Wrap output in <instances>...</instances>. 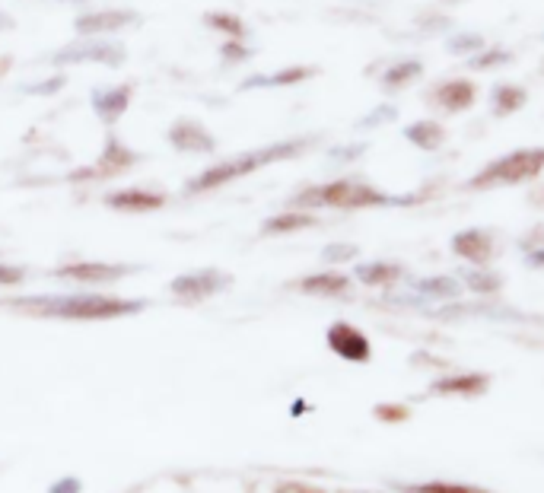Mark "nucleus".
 Here are the masks:
<instances>
[{"label": "nucleus", "instance_id": "f257e3e1", "mask_svg": "<svg viewBox=\"0 0 544 493\" xmlns=\"http://www.w3.org/2000/svg\"><path fill=\"white\" fill-rule=\"evenodd\" d=\"M10 306L32 315L70 319V322H105V319H121V315H134L144 309L140 299H118V296H99V293L26 296V299H10Z\"/></svg>", "mask_w": 544, "mask_h": 493}, {"label": "nucleus", "instance_id": "f03ea898", "mask_svg": "<svg viewBox=\"0 0 544 493\" xmlns=\"http://www.w3.org/2000/svg\"><path fill=\"white\" fill-rule=\"evenodd\" d=\"M312 144H315V137H290V140L268 144V147H261V150L239 153V156H233V160L214 163L210 169H204L201 175H195V179L185 185V191H188V195H201V191L223 188V185H230L236 179H245V175H252L258 169H265V166L296 160V156H303Z\"/></svg>", "mask_w": 544, "mask_h": 493}, {"label": "nucleus", "instance_id": "7ed1b4c3", "mask_svg": "<svg viewBox=\"0 0 544 493\" xmlns=\"http://www.w3.org/2000/svg\"><path fill=\"white\" fill-rule=\"evenodd\" d=\"M424 201V195H392L370 182L357 179H338L328 185H309L293 198L296 210H319V207H335V210H366V207H414Z\"/></svg>", "mask_w": 544, "mask_h": 493}, {"label": "nucleus", "instance_id": "20e7f679", "mask_svg": "<svg viewBox=\"0 0 544 493\" xmlns=\"http://www.w3.org/2000/svg\"><path fill=\"white\" fill-rule=\"evenodd\" d=\"M544 172V147H519L490 160L465 182L468 191H490V188H510L532 182Z\"/></svg>", "mask_w": 544, "mask_h": 493}, {"label": "nucleus", "instance_id": "39448f33", "mask_svg": "<svg viewBox=\"0 0 544 493\" xmlns=\"http://www.w3.org/2000/svg\"><path fill=\"white\" fill-rule=\"evenodd\" d=\"M51 64H109V67H121L125 64V48L109 39H86V42H74L64 45L61 51H55Z\"/></svg>", "mask_w": 544, "mask_h": 493}, {"label": "nucleus", "instance_id": "423d86ee", "mask_svg": "<svg viewBox=\"0 0 544 493\" xmlns=\"http://www.w3.org/2000/svg\"><path fill=\"white\" fill-rule=\"evenodd\" d=\"M475 102H478V86L475 80H465V77L440 80L433 83L427 93V105H433L436 112H446V115H462Z\"/></svg>", "mask_w": 544, "mask_h": 493}, {"label": "nucleus", "instance_id": "0eeeda50", "mask_svg": "<svg viewBox=\"0 0 544 493\" xmlns=\"http://www.w3.org/2000/svg\"><path fill=\"white\" fill-rule=\"evenodd\" d=\"M449 249H452L455 258L475 264V268H487V264L494 261V255H497V242H494V233H490V230L471 226V230H459L452 236Z\"/></svg>", "mask_w": 544, "mask_h": 493}, {"label": "nucleus", "instance_id": "6e6552de", "mask_svg": "<svg viewBox=\"0 0 544 493\" xmlns=\"http://www.w3.org/2000/svg\"><path fill=\"white\" fill-rule=\"evenodd\" d=\"M325 341L347 363H370V357H373L370 338H366V334L357 325H350V322H335V325H331L328 334H325Z\"/></svg>", "mask_w": 544, "mask_h": 493}, {"label": "nucleus", "instance_id": "1a4fd4ad", "mask_svg": "<svg viewBox=\"0 0 544 493\" xmlns=\"http://www.w3.org/2000/svg\"><path fill=\"white\" fill-rule=\"evenodd\" d=\"M230 284H233V277H230V274L207 268V271H191V274L175 277L172 284H169V290H172L175 296H179V299H188V303H198V299L214 296V293L226 290Z\"/></svg>", "mask_w": 544, "mask_h": 493}, {"label": "nucleus", "instance_id": "9d476101", "mask_svg": "<svg viewBox=\"0 0 544 493\" xmlns=\"http://www.w3.org/2000/svg\"><path fill=\"white\" fill-rule=\"evenodd\" d=\"M169 144L175 150H182V153H210V150H217V140L214 134H210L201 121L195 118H179V121H172V128H169Z\"/></svg>", "mask_w": 544, "mask_h": 493}, {"label": "nucleus", "instance_id": "9b49d317", "mask_svg": "<svg viewBox=\"0 0 544 493\" xmlns=\"http://www.w3.org/2000/svg\"><path fill=\"white\" fill-rule=\"evenodd\" d=\"M137 23V16L131 10H93V13H83L74 20V29L86 39H96V35H112L121 32L125 26Z\"/></svg>", "mask_w": 544, "mask_h": 493}, {"label": "nucleus", "instance_id": "f8f14e48", "mask_svg": "<svg viewBox=\"0 0 544 493\" xmlns=\"http://www.w3.org/2000/svg\"><path fill=\"white\" fill-rule=\"evenodd\" d=\"M131 268L128 264H105V261H77V264H64L55 274L64 280H80V284H112L121 280Z\"/></svg>", "mask_w": 544, "mask_h": 493}, {"label": "nucleus", "instance_id": "ddd939ff", "mask_svg": "<svg viewBox=\"0 0 544 493\" xmlns=\"http://www.w3.org/2000/svg\"><path fill=\"white\" fill-rule=\"evenodd\" d=\"M137 160H140V153L128 150L125 144H121L118 137H109V140H105V150H102V156L96 160V169L74 172V179H90V175H118V172L131 169Z\"/></svg>", "mask_w": 544, "mask_h": 493}, {"label": "nucleus", "instance_id": "4468645a", "mask_svg": "<svg viewBox=\"0 0 544 493\" xmlns=\"http://www.w3.org/2000/svg\"><path fill=\"white\" fill-rule=\"evenodd\" d=\"M134 99V86L121 83V86H109V90H93V112L102 125H115V121L128 112V105Z\"/></svg>", "mask_w": 544, "mask_h": 493}, {"label": "nucleus", "instance_id": "2eb2a0df", "mask_svg": "<svg viewBox=\"0 0 544 493\" xmlns=\"http://www.w3.org/2000/svg\"><path fill=\"white\" fill-rule=\"evenodd\" d=\"M112 210H121V214H147V210H156L166 204V195L160 191H147V188H121L115 195L105 198Z\"/></svg>", "mask_w": 544, "mask_h": 493}, {"label": "nucleus", "instance_id": "dca6fc26", "mask_svg": "<svg viewBox=\"0 0 544 493\" xmlns=\"http://www.w3.org/2000/svg\"><path fill=\"white\" fill-rule=\"evenodd\" d=\"M315 77V67L306 64H293L284 70H274V74H255L242 83V90H277V86H300Z\"/></svg>", "mask_w": 544, "mask_h": 493}, {"label": "nucleus", "instance_id": "f3484780", "mask_svg": "<svg viewBox=\"0 0 544 493\" xmlns=\"http://www.w3.org/2000/svg\"><path fill=\"white\" fill-rule=\"evenodd\" d=\"M401 137H405L408 144L417 147V150L436 153V150L446 144V128L436 118H417V121H411V125H405Z\"/></svg>", "mask_w": 544, "mask_h": 493}, {"label": "nucleus", "instance_id": "a211bd4d", "mask_svg": "<svg viewBox=\"0 0 544 493\" xmlns=\"http://www.w3.org/2000/svg\"><path fill=\"white\" fill-rule=\"evenodd\" d=\"M420 77H424V61H420V58H401V61H392L389 67L382 70L379 86L385 93H401Z\"/></svg>", "mask_w": 544, "mask_h": 493}, {"label": "nucleus", "instance_id": "6ab92c4d", "mask_svg": "<svg viewBox=\"0 0 544 493\" xmlns=\"http://www.w3.org/2000/svg\"><path fill=\"white\" fill-rule=\"evenodd\" d=\"M490 385L487 373H462V376H443L430 385L433 395H462V398H475L484 395Z\"/></svg>", "mask_w": 544, "mask_h": 493}, {"label": "nucleus", "instance_id": "aec40b11", "mask_svg": "<svg viewBox=\"0 0 544 493\" xmlns=\"http://www.w3.org/2000/svg\"><path fill=\"white\" fill-rule=\"evenodd\" d=\"M411 290L414 296H420L427 303H443V299H459L462 296V284L455 277H446V274H433V277H417L411 280Z\"/></svg>", "mask_w": 544, "mask_h": 493}, {"label": "nucleus", "instance_id": "412c9836", "mask_svg": "<svg viewBox=\"0 0 544 493\" xmlns=\"http://www.w3.org/2000/svg\"><path fill=\"white\" fill-rule=\"evenodd\" d=\"M354 277L366 287H392L405 277V268L398 261H363L354 268Z\"/></svg>", "mask_w": 544, "mask_h": 493}, {"label": "nucleus", "instance_id": "4be33fe9", "mask_svg": "<svg viewBox=\"0 0 544 493\" xmlns=\"http://www.w3.org/2000/svg\"><path fill=\"white\" fill-rule=\"evenodd\" d=\"M300 293H309V296H344L350 290V277L341 274V271H322V274H309L303 277L300 284H296Z\"/></svg>", "mask_w": 544, "mask_h": 493}, {"label": "nucleus", "instance_id": "5701e85b", "mask_svg": "<svg viewBox=\"0 0 544 493\" xmlns=\"http://www.w3.org/2000/svg\"><path fill=\"white\" fill-rule=\"evenodd\" d=\"M319 223V217L309 214V210H287V214H274L265 220L261 226V233L265 236H287V233H300V230H309V226Z\"/></svg>", "mask_w": 544, "mask_h": 493}, {"label": "nucleus", "instance_id": "b1692460", "mask_svg": "<svg viewBox=\"0 0 544 493\" xmlns=\"http://www.w3.org/2000/svg\"><path fill=\"white\" fill-rule=\"evenodd\" d=\"M525 102H529V93H525L519 83H497L494 90H490V112L497 118H510Z\"/></svg>", "mask_w": 544, "mask_h": 493}, {"label": "nucleus", "instance_id": "393cba45", "mask_svg": "<svg viewBox=\"0 0 544 493\" xmlns=\"http://www.w3.org/2000/svg\"><path fill=\"white\" fill-rule=\"evenodd\" d=\"M462 287H468L471 293H478V296H494L503 287V277L497 271H490V268H475V264H471L468 271H462Z\"/></svg>", "mask_w": 544, "mask_h": 493}, {"label": "nucleus", "instance_id": "a878e982", "mask_svg": "<svg viewBox=\"0 0 544 493\" xmlns=\"http://www.w3.org/2000/svg\"><path fill=\"white\" fill-rule=\"evenodd\" d=\"M204 23L210 26V29H217V32H223L226 39H239V42H245L249 39V26H245L236 13H230V10H214V13H207L204 16Z\"/></svg>", "mask_w": 544, "mask_h": 493}, {"label": "nucleus", "instance_id": "bb28decb", "mask_svg": "<svg viewBox=\"0 0 544 493\" xmlns=\"http://www.w3.org/2000/svg\"><path fill=\"white\" fill-rule=\"evenodd\" d=\"M484 48H487V42H484L481 32H455L446 39V51L455 58H471Z\"/></svg>", "mask_w": 544, "mask_h": 493}, {"label": "nucleus", "instance_id": "cd10ccee", "mask_svg": "<svg viewBox=\"0 0 544 493\" xmlns=\"http://www.w3.org/2000/svg\"><path fill=\"white\" fill-rule=\"evenodd\" d=\"M401 493H487L475 484L462 481H424V484H398Z\"/></svg>", "mask_w": 544, "mask_h": 493}, {"label": "nucleus", "instance_id": "c85d7f7f", "mask_svg": "<svg viewBox=\"0 0 544 493\" xmlns=\"http://www.w3.org/2000/svg\"><path fill=\"white\" fill-rule=\"evenodd\" d=\"M513 64V51L510 48H484L478 51V55L468 58V67L478 70V74H484V70H494V67H506Z\"/></svg>", "mask_w": 544, "mask_h": 493}, {"label": "nucleus", "instance_id": "c756f323", "mask_svg": "<svg viewBox=\"0 0 544 493\" xmlns=\"http://www.w3.org/2000/svg\"><path fill=\"white\" fill-rule=\"evenodd\" d=\"M360 255V249L354 242H331L322 249V261L328 264H344V261H354Z\"/></svg>", "mask_w": 544, "mask_h": 493}, {"label": "nucleus", "instance_id": "7c9ffc66", "mask_svg": "<svg viewBox=\"0 0 544 493\" xmlns=\"http://www.w3.org/2000/svg\"><path fill=\"white\" fill-rule=\"evenodd\" d=\"M220 58L230 61V64H245V61L252 58V48L245 45V42H239V39H226L220 45Z\"/></svg>", "mask_w": 544, "mask_h": 493}, {"label": "nucleus", "instance_id": "2f4dec72", "mask_svg": "<svg viewBox=\"0 0 544 493\" xmlns=\"http://www.w3.org/2000/svg\"><path fill=\"white\" fill-rule=\"evenodd\" d=\"M398 118V109L395 105H379V109H373L370 115H363L357 121V128H379V125H389V121Z\"/></svg>", "mask_w": 544, "mask_h": 493}, {"label": "nucleus", "instance_id": "473e14b6", "mask_svg": "<svg viewBox=\"0 0 544 493\" xmlns=\"http://www.w3.org/2000/svg\"><path fill=\"white\" fill-rule=\"evenodd\" d=\"M64 83H67V77H51V80H42V83L23 86V93H26V96H55Z\"/></svg>", "mask_w": 544, "mask_h": 493}, {"label": "nucleus", "instance_id": "72a5a7b5", "mask_svg": "<svg viewBox=\"0 0 544 493\" xmlns=\"http://www.w3.org/2000/svg\"><path fill=\"white\" fill-rule=\"evenodd\" d=\"M26 280V271L16 268V264H0V287H16Z\"/></svg>", "mask_w": 544, "mask_h": 493}, {"label": "nucleus", "instance_id": "f704fd0d", "mask_svg": "<svg viewBox=\"0 0 544 493\" xmlns=\"http://www.w3.org/2000/svg\"><path fill=\"white\" fill-rule=\"evenodd\" d=\"M363 153H366V144H350V147H335V150H331V156H335V160H344V163L360 160Z\"/></svg>", "mask_w": 544, "mask_h": 493}, {"label": "nucleus", "instance_id": "c9c22d12", "mask_svg": "<svg viewBox=\"0 0 544 493\" xmlns=\"http://www.w3.org/2000/svg\"><path fill=\"white\" fill-rule=\"evenodd\" d=\"M522 252H532V249H544V226H535V230L525 236L522 242Z\"/></svg>", "mask_w": 544, "mask_h": 493}, {"label": "nucleus", "instance_id": "e433bc0d", "mask_svg": "<svg viewBox=\"0 0 544 493\" xmlns=\"http://www.w3.org/2000/svg\"><path fill=\"white\" fill-rule=\"evenodd\" d=\"M525 264H529L532 271H544V249H532V252H525Z\"/></svg>", "mask_w": 544, "mask_h": 493}, {"label": "nucleus", "instance_id": "4c0bfd02", "mask_svg": "<svg viewBox=\"0 0 544 493\" xmlns=\"http://www.w3.org/2000/svg\"><path fill=\"white\" fill-rule=\"evenodd\" d=\"M67 487H51V493H77L80 490V484L77 481H64Z\"/></svg>", "mask_w": 544, "mask_h": 493}, {"label": "nucleus", "instance_id": "58836bf2", "mask_svg": "<svg viewBox=\"0 0 544 493\" xmlns=\"http://www.w3.org/2000/svg\"><path fill=\"white\" fill-rule=\"evenodd\" d=\"M0 29H13V20H10V16H4V13H0Z\"/></svg>", "mask_w": 544, "mask_h": 493}, {"label": "nucleus", "instance_id": "ea45409f", "mask_svg": "<svg viewBox=\"0 0 544 493\" xmlns=\"http://www.w3.org/2000/svg\"><path fill=\"white\" fill-rule=\"evenodd\" d=\"M7 67H10V58H4V61H0V74H4Z\"/></svg>", "mask_w": 544, "mask_h": 493}, {"label": "nucleus", "instance_id": "a19ab883", "mask_svg": "<svg viewBox=\"0 0 544 493\" xmlns=\"http://www.w3.org/2000/svg\"><path fill=\"white\" fill-rule=\"evenodd\" d=\"M443 4H446V7H452V4H465V0H443Z\"/></svg>", "mask_w": 544, "mask_h": 493}, {"label": "nucleus", "instance_id": "79ce46f5", "mask_svg": "<svg viewBox=\"0 0 544 493\" xmlns=\"http://www.w3.org/2000/svg\"><path fill=\"white\" fill-rule=\"evenodd\" d=\"M67 4H83V0H67Z\"/></svg>", "mask_w": 544, "mask_h": 493}]
</instances>
